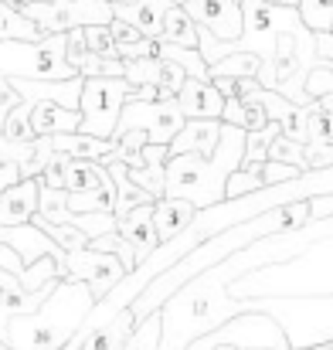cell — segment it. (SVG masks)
<instances>
[{"label": "cell", "mask_w": 333, "mask_h": 350, "mask_svg": "<svg viewBox=\"0 0 333 350\" xmlns=\"http://www.w3.org/2000/svg\"><path fill=\"white\" fill-rule=\"evenodd\" d=\"M38 180H21L0 194V228H24L38 215Z\"/></svg>", "instance_id": "cell-11"}, {"label": "cell", "mask_w": 333, "mask_h": 350, "mask_svg": "<svg viewBox=\"0 0 333 350\" xmlns=\"http://www.w3.org/2000/svg\"><path fill=\"white\" fill-rule=\"evenodd\" d=\"M222 133V119H187L184 129L177 133V139L167 146V153L170 157H204V160H211L218 153Z\"/></svg>", "instance_id": "cell-10"}, {"label": "cell", "mask_w": 333, "mask_h": 350, "mask_svg": "<svg viewBox=\"0 0 333 350\" xmlns=\"http://www.w3.org/2000/svg\"><path fill=\"white\" fill-rule=\"evenodd\" d=\"M317 55H320V65L333 68V31L317 34Z\"/></svg>", "instance_id": "cell-43"}, {"label": "cell", "mask_w": 333, "mask_h": 350, "mask_svg": "<svg viewBox=\"0 0 333 350\" xmlns=\"http://www.w3.org/2000/svg\"><path fill=\"white\" fill-rule=\"evenodd\" d=\"M92 310H96V299L89 286L75 279H62L55 296L38 313L14 317L7 323L3 344L10 350H65Z\"/></svg>", "instance_id": "cell-1"}, {"label": "cell", "mask_w": 333, "mask_h": 350, "mask_svg": "<svg viewBox=\"0 0 333 350\" xmlns=\"http://www.w3.org/2000/svg\"><path fill=\"white\" fill-rule=\"evenodd\" d=\"M167 160H170L167 146L146 143V146H143V167H139V170H129V167H126V174H129V180H133L136 187H143L153 201H163V191H167Z\"/></svg>", "instance_id": "cell-16"}, {"label": "cell", "mask_w": 333, "mask_h": 350, "mask_svg": "<svg viewBox=\"0 0 333 350\" xmlns=\"http://www.w3.org/2000/svg\"><path fill=\"white\" fill-rule=\"evenodd\" d=\"M333 146V96H323L317 103H310V143L306 153L327 150Z\"/></svg>", "instance_id": "cell-24"}, {"label": "cell", "mask_w": 333, "mask_h": 350, "mask_svg": "<svg viewBox=\"0 0 333 350\" xmlns=\"http://www.w3.org/2000/svg\"><path fill=\"white\" fill-rule=\"evenodd\" d=\"M327 350H333V344H327Z\"/></svg>", "instance_id": "cell-49"}, {"label": "cell", "mask_w": 333, "mask_h": 350, "mask_svg": "<svg viewBox=\"0 0 333 350\" xmlns=\"http://www.w3.org/2000/svg\"><path fill=\"white\" fill-rule=\"evenodd\" d=\"M160 58H139V62H122V79L133 89H157L160 85Z\"/></svg>", "instance_id": "cell-30"}, {"label": "cell", "mask_w": 333, "mask_h": 350, "mask_svg": "<svg viewBox=\"0 0 333 350\" xmlns=\"http://www.w3.org/2000/svg\"><path fill=\"white\" fill-rule=\"evenodd\" d=\"M31 113H34V103H21L7 122H3V139L14 143V146H24V143H34V129H31Z\"/></svg>", "instance_id": "cell-32"}, {"label": "cell", "mask_w": 333, "mask_h": 350, "mask_svg": "<svg viewBox=\"0 0 333 350\" xmlns=\"http://www.w3.org/2000/svg\"><path fill=\"white\" fill-rule=\"evenodd\" d=\"M65 191L68 194H116V184H112L106 163H96V160H72L65 163Z\"/></svg>", "instance_id": "cell-14"}, {"label": "cell", "mask_w": 333, "mask_h": 350, "mask_svg": "<svg viewBox=\"0 0 333 350\" xmlns=\"http://www.w3.org/2000/svg\"><path fill=\"white\" fill-rule=\"evenodd\" d=\"M136 96V89L126 79H89L82 82V99H79V116L85 136L96 139H112L119 116L126 109V103Z\"/></svg>", "instance_id": "cell-4"}, {"label": "cell", "mask_w": 333, "mask_h": 350, "mask_svg": "<svg viewBox=\"0 0 333 350\" xmlns=\"http://www.w3.org/2000/svg\"><path fill=\"white\" fill-rule=\"evenodd\" d=\"M222 347H241V350H293L282 327L269 313H241L228 320L215 334L201 337L187 350H222Z\"/></svg>", "instance_id": "cell-5"}, {"label": "cell", "mask_w": 333, "mask_h": 350, "mask_svg": "<svg viewBox=\"0 0 333 350\" xmlns=\"http://www.w3.org/2000/svg\"><path fill=\"white\" fill-rule=\"evenodd\" d=\"M184 113L177 106V99L170 103H126L122 116H119V126L112 133V143H119L126 133L139 129L150 136L153 146H170L177 139V133L184 129Z\"/></svg>", "instance_id": "cell-7"}, {"label": "cell", "mask_w": 333, "mask_h": 350, "mask_svg": "<svg viewBox=\"0 0 333 350\" xmlns=\"http://www.w3.org/2000/svg\"><path fill=\"white\" fill-rule=\"evenodd\" d=\"M136 317H133V310H122L116 320H109L106 327H99L85 344H82V350H122L126 344H129V337L136 334Z\"/></svg>", "instance_id": "cell-23"}, {"label": "cell", "mask_w": 333, "mask_h": 350, "mask_svg": "<svg viewBox=\"0 0 333 350\" xmlns=\"http://www.w3.org/2000/svg\"><path fill=\"white\" fill-rule=\"evenodd\" d=\"M65 279L85 282L89 293H92V299H96V306H99L112 289L126 279V265H122L116 255H109V252H92V248H85V252L65 255Z\"/></svg>", "instance_id": "cell-8"}, {"label": "cell", "mask_w": 333, "mask_h": 350, "mask_svg": "<svg viewBox=\"0 0 333 350\" xmlns=\"http://www.w3.org/2000/svg\"><path fill=\"white\" fill-rule=\"evenodd\" d=\"M51 150H55V153H65V157H72V160L106 163L109 153L116 150V143H112V139L85 136V133H68V136H51Z\"/></svg>", "instance_id": "cell-20"}, {"label": "cell", "mask_w": 333, "mask_h": 350, "mask_svg": "<svg viewBox=\"0 0 333 350\" xmlns=\"http://www.w3.org/2000/svg\"><path fill=\"white\" fill-rule=\"evenodd\" d=\"M269 184H265V163H245V167H238L231 177H228V201H235V198H248V194H258V191H265Z\"/></svg>", "instance_id": "cell-26"}, {"label": "cell", "mask_w": 333, "mask_h": 350, "mask_svg": "<svg viewBox=\"0 0 333 350\" xmlns=\"http://www.w3.org/2000/svg\"><path fill=\"white\" fill-rule=\"evenodd\" d=\"M0 79H27V82L75 79L68 65V34H51L38 44L3 41L0 44Z\"/></svg>", "instance_id": "cell-3"}, {"label": "cell", "mask_w": 333, "mask_h": 350, "mask_svg": "<svg viewBox=\"0 0 333 350\" xmlns=\"http://www.w3.org/2000/svg\"><path fill=\"white\" fill-rule=\"evenodd\" d=\"M282 133V126L279 122H269L265 129H258V133H245V163H265L269 160V146H272V139ZM241 163V167H245Z\"/></svg>", "instance_id": "cell-34"}, {"label": "cell", "mask_w": 333, "mask_h": 350, "mask_svg": "<svg viewBox=\"0 0 333 350\" xmlns=\"http://www.w3.org/2000/svg\"><path fill=\"white\" fill-rule=\"evenodd\" d=\"M245 163V133L235 126H224L218 153L211 160L204 157H170L167 160V191L163 198L187 201L198 211H208L228 201V177Z\"/></svg>", "instance_id": "cell-2"}, {"label": "cell", "mask_w": 333, "mask_h": 350, "mask_svg": "<svg viewBox=\"0 0 333 350\" xmlns=\"http://www.w3.org/2000/svg\"><path fill=\"white\" fill-rule=\"evenodd\" d=\"M17 106H21V96L14 92V85H10L7 79H0V133H3V122H7V116H10Z\"/></svg>", "instance_id": "cell-40"}, {"label": "cell", "mask_w": 333, "mask_h": 350, "mask_svg": "<svg viewBox=\"0 0 333 350\" xmlns=\"http://www.w3.org/2000/svg\"><path fill=\"white\" fill-rule=\"evenodd\" d=\"M106 170H109L112 184H116V221H122V218H129L136 208H146V204H157L143 187H136L133 180H129V174H126V163H106Z\"/></svg>", "instance_id": "cell-21"}, {"label": "cell", "mask_w": 333, "mask_h": 350, "mask_svg": "<svg viewBox=\"0 0 333 350\" xmlns=\"http://www.w3.org/2000/svg\"><path fill=\"white\" fill-rule=\"evenodd\" d=\"M170 3H174V7H184V3H187V0H170Z\"/></svg>", "instance_id": "cell-48"}, {"label": "cell", "mask_w": 333, "mask_h": 350, "mask_svg": "<svg viewBox=\"0 0 333 350\" xmlns=\"http://www.w3.org/2000/svg\"><path fill=\"white\" fill-rule=\"evenodd\" d=\"M14 184H21V167L17 163H0V194Z\"/></svg>", "instance_id": "cell-44"}, {"label": "cell", "mask_w": 333, "mask_h": 350, "mask_svg": "<svg viewBox=\"0 0 333 350\" xmlns=\"http://www.w3.org/2000/svg\"><path fill=\"white\" fill-rule=\"evenodd\" d=\"M258 58L255 55H228L222 62H215V65H208V72H211V82L215 79H235V82H241V79H255L258 82Z\"/></svg>", "instance_id": "cell-27"}, {"label": "cell", "mask_w": 333, "mask_h": 350, "mask_svg": "<svg viewBox=\"0 0 333 350\" xmlns=\"http://www.w3.org/2000/svg\"><path fill=\"white\" fill-rule=\"evenodd\" d=\"M0 3H7V7H14V10H27V7H38V3H51V0H0Z\"/></svg>", "instance_id": "cell-46"}, {"label": "cell", "mask_w": 333, "mask_h": 350, "mask_svg": "<svg viewBox=\"0 0 333 350\" xmlns=\"http://www.w3.org/2000/svg\"><path fill=\"white\" fill-rule=\"evenodd\" d=\"M116 234L133 245V252H136V258H139V265H143V262L160 248V238H157V228H153V204L136 208L129 218H122Z\"/></svg>", "instance_id": "cell-15"}, {"label": "cell", "mask_w": 333, "mask_h": 350, "mask_svg": "<svg viewBox=\"0 0 333 350\" xmlns=\"http://www.w3.org/2000/svg\"><path fill=\"white\" fill-rule=\"evenodd\" d=\"M160 337H163V323H160V313H153L136 327V334L122 350H160Z\"/></svg>", "instance_id": "cell-35"}, {"label": "cell", "mask_w": 333, "mask_h": 350, "mask_svg": "<svg viewBox=\"0 0 333 350\" xmlns=\"http://www.w3.org/2000/svg\"><path fill=\"white\" fill-rule=\"evenodd\" d=\"M38 215L51 225H72V211H68V191H51V187H41L38 194Z\"/></svg>", "instance_id": "cell-29"}, {"label": "cell", "mask_w": 333, "mask_h": 350, "mask_svg": "<svg viewBox=\"0 0 333 350\" xmlns=\"http://www.w3.org/2000/svg\"><path fill=\"white\" fill-rule=\"evenodd\" d=\"M306 96H310L313 103L323 99V96H333V68H327V65L313 68V75L306 79Z\"/></svg>", "instance_id": "cell-37"}, {"label": "cell", "mask_w": 333, "mask_h": 350, "mask_svg": "<svg viewBox=\"0 0 333 350\" xmlns=\"http://www.w3.org/2000/svg\"><path fill=\"white\" fill-rule=\"evenodd\" d=\"M109 34H112V41H116V44H133V41H139V38H143V34H139L133 24H126V21H112Z\"/></svg>", "instance_id": "cell-41"}, {"label": "cell", "mask_w": 333, "mask_h": 350, "mask_svg": "<svg viewBox=\"0 0 333 350\" xmlns=\"http://www.w3.org/2000/svg\"><path fill=\"white\" fill-rule=\"evenodd\" d=\"M265 163H286V167H296L299 174H306L310 170V160H306V146H299V143H293L289 136H276L272 139V146H269V160Z\"/></svg>", "instance_id": "cell-31"}, {"label": "cell", "mask_w": 333, "mask_h": 350, "mask_svg": "<svg viewBox=\"0 0 333 350\" xmlns=\"http://www.w3.org/2000/svg\"><path fill=\"white\" fill-rule=\"evenodd\" d=\"M265 3H269V7H296V10H299L296 0H265Z\"/></svg>", "instance_id": "cell-47"}, {"label": "cell", "mask_w": 333, "mask_h": 350, "mask_svg": "<svg viewBox=\"0 0 333 350\" xmlns=\"http://www.w3.org/2000/svg\"><path fill=\"white\" fill-rule=\"evenodd\" d=\"M65 163H68V157L65 153H55V160L44 167V174L38 177V184L41 187H51V191H65Z\"/></svg>", "instance_id": "cell-39"}, {"label": "cell", "mask_w": 333, "mask_h": 350, "mask_svg": "<svg viewBox=\"0 0 333 350\" xmlns=\"http://www.w3.org/2000/svg\"><path fill=\"white\" fill-rule=\"evenodd\" d=\"M31 129L38 139H51V136H68L82 129V116L72 109H62L55 103H38L31 113Z\"/></svg>", "instance_id": "cell-19"}, {"label": "cell", "mask_w": 333, "mask_h": 350, "mask_svg": "<svg viewBox=\"0 0 333 350\" xmlns=\"http://www.w3.org/2000/svg\"><path fill=\"white\" fill-rule=\"evenodd\" d=\"M58 282H62V279H58ZM58 282H51V286H44V289H38V293H27V289H21V286L3 289V293H0V340L7 337V323H10L14 317H31V313H38V310L55 296Z\"/></svg>", "instance_id": "cell-17"}, {"label": "cell", "mask_w": 333, "mask_h": 350, "mask_svg": "<svg viewBox=\"0 0 333 350\" xmlns=\"http://www.w3.org/2000/svg\"><path fill=\"white\" fill-rule=\"evenodd\" d=\"M170 7H174L170 0H136L129 7H112V17L133 24L143 38H150V41L160 44V38H163V17H167Z\"/></svg>", "instance_id": "cell-12"}, {"label": "cell", "mask_w": 333, "mask_h": 350, "mask_svg": "<svg viewBox=\"0 0 333 350\" xmlns=\"http://www.w3.org/2000/svg\"><path fill=\"white\" fill-rule=\"evenodd\" d=\"M3 41H24V44H38V41H44V34L21 14V10H14V7H7V3H0V44Z\"/></svg>", "instance_id": "cell-25"}, {"label": "cell", "mask_w": 333, "mask_h": 350, "mask_svg": "<svg viewBox=\"0 0 333 350\" xmlns=\"http://www.w3.org/2000/svg\"><path fill=\"white\" fill-rule=\"evenodd\" d=\"M177 106L184 119H222L224 113V96L215 89V82H198V79H187L181 96H177Z\"/></svg>", "instance_id": "cell-13"}, {"label": "cell", "mask_w": 333, "mask_h": 350, "mask_svg": "<svg viewBox=\"0 0 333 350\" xmlns=\"http://www.w3.org/2000/svg\"><path fill=\"white\" fill-rule=\"evenodd\" d=\"M82 34H85V48L92 55H103V58H116L119 62V48L112 41L109 27H82Z\"/></svg>", "instance_id": "cell-36"}, {"label": "cell", "mask_w": 333, "mask_h": 350, "mask_svg": "<svg viewBox=\"0 0 333 350\" xmlns=\"http://www.w3.org/2000/svg\"><path fill=\"white\" fill-rule=\"evenodd\" d=\"M184 10L201 31L215 34L222 44H231L245 34V14L238 0H187Z\"/></svg>", "instance_id": "cell-9"}, {"label": "cell", "mask_w": 333, "mask_h": 350, "mask_svg": "<svg viewBox=\"0 0 333 350\" xmlns=\"http://www.w3.org/2000/svg\"><path fill=\"white\" fill-rule=\"evenodd\" d=\"M330 218H333V198L310 201V221H330Z\"/></svg>", "instance_id": "cell-42"}, {"label": "cell", "mask_w": 333, "mask_h": 350, "mask_svg": "<svg viewBox=\"0 0 333 350\" xmlns=\"http://www.w3.org/2000/svg\"><path fill=\"white\" fill-rule=\"evenodd\" d=\"M160 44H174V48L201 51V27L187 17V10H184V7H170V10H167Z\"/></svg>", "instance_id": "cell-22"}, {"label": "cell", "mask_w": 333, "mask_h": 350, "mask_svg": "<svg viewBox=\"0 0 333 350\" xmlns=\"http://www.w3.org/2000/svg\"><path fill=\"white\" fill-rule=\"evenodd\" d=\"M44 38L51 34H68L79 27H109L112 7H106L103 0H51V3H38L21 10Z\"/></svg>", "instance_id": "cell-6"}, {"label": "cell", "mask_w": 333, "mask_h": 350, "mask_svg": "<svg viewBox=\"0 0 333 350\" xmlns=\"http://www.w3.org/2000/svg\"><path fill=\"white\" fill-rule=\"evenodd\" d=\"M163 62H174L187 72V79H198V82H211V72L201 58V51H187V48H174V44H160V55Z\"/></svg>", "instance_id": "cell-28"}, {"label": "cell", "mask_w": 333, "mask_h": 350, "mask_svg": "<svg viewBox=\"0 0 333 350\" xmlns=\"http://www.w3.org/2000/svg\"><path fill=\"white\" fill-rule=\"evenodd\" d=\"M119 48V62H139V58H157L160 55V44L150 41V38H139L133 44H116Z\"/></svg>", "instance_id": "cell-38"}, {"label": "cell", "mask_w": 333, "mask_h": 350, "mask_svg": "<svg viewBox=\"0 0 333 350\" xmlns=\"http://www.w3.org/2000/svg\"><path fill=\"white\" fill-rule=\"evenodd\" d=\"M215 89L222 92L224 99H238V82L235 79H215Z\"/></svg>", "instance_id": "cell-45"}, {"label": "cell", "mask_w": 333, "mask_h": 350, "mask_svg": "<svg viewBox=\"0 0 333 350\" xmlns=\"http://www.w3.org/2000/svg\"><path fill=\"white\" fill-rule=\"evenodd\" d=\"M194 218H198V208L187 204V201H174V198L157 201V204H153V228H157L160 245L181 238V234L194 225Z\"/></svg>", "instance_id": "cell-18"}, {"label": "cell", "mask_w": 333, "mask_h": 350, "mask_svg": "<svg viewBox=\"0 0 333 350\" xmlns=\"http://www.w3.org/2000/svg\"><path fill=\"white\" fill-rule=\"evenodd\" d=\"M299 3V17L313 34H327L333 31V0H296Z\"/></svg>", "instance_id": "cell-33"}]
</instances>
